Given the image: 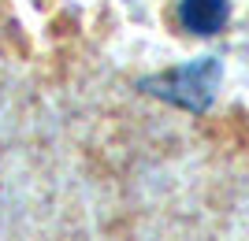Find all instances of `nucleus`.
I'll return each mask as SVG.
<instances>
[{"instance_id": "f257e3e1", "label": "nucleus", "mask_w": 249, "mask_h": 241, "mask_svg": "<svg viewBox=\"0 0 249 241\" xmlns=\"http://www.w3.org/2000/svg\"><path fill=\"white\" fill-rule=\"evenodd\" d=\"M216 85H219V60L205 56V60H194L186 67H171V71L149 78L145 89L175 108L205 112L212 104V96H216Z\"/></svg>"}, {"instance_id": "f03ea898", "label": "nucleus", "mask_w": 249, "mask_h": 241, "mask_svg": "<svg viewBox=\"0 0 249 241\" xmlns=\"http://www.w3.org/2000/svg\"><path fill=\"white\" fill-rule=\"evenodd\" d=\"M227 15H231L227 0H178V22L190 33H201V37L219 33L227 26Z\"/></svg>"}]
</instances>
